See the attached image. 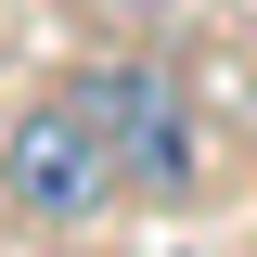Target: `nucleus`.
<instances>
[{"label":"nucleus","instance_id":"2","mask_svg":"<svg viewBox=\"0 0 257 257\" xmlns=\"http://www.w3.org/2000/svg\"><path fill=\"white\" fill-rule=\"evenodd\" d=\"M77 103L103 116V142H116V167L142 193H180L193 180V103L167 64H103V77H77Z\"/></svg>","mask_w":257,"mask_h":257},{"label":"nucleus","instance_id":"1","mask_svg":"<svg viewBox=\"0 0 257 257\" xmlns=\"http://www.w3.org/2000/svg\"><path fill=\"white\" fill-rule=\"evenodd\" d=\"M0 193L26 206L39 231H77V219H103V206L128 193V167H116V142H103V116L64 90V103H26V116H13V142H0Z\"/></svg>","mask_w":257,"mask_h":257}]
</instances>
